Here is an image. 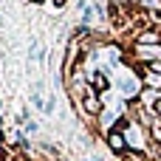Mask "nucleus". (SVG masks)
<instances>
[{
  "label": "nucleus",
  "instance_id": "nucleus-2",
  "mask_svg": "<svg viewBox=\"0 0 161 161\" xmlns=\"http://www.w3.org/2000/svg\"><path fill=\"white\" fill-rule=\"evenodd\" d=\"M105 139H108V147H110L116 156H125V153H127V139H125V133H122L119 127H116V130H108Z\"/></svg>",
  "mask_w": 161,
  "mask_h": 161
},
{
  "label": "nucleus",
  "instance_id": "nucleus-5",
  "mask_svg": "<svg viewBox=\"0 0 161 161\" xmlns=\"http://www.w3.org/2000/svg\"><path fill=\"white\" fill-rule=\"evenodd\" d=\"M153 113H158V116H161V96L156 99V105H153Z\"/></svg>",
  "mask_w": 161,
  "mask_h": 161
},
{
  "label": "nucleus",
  "instance_id": "nucleus-3",
  "mask_svg": "<svg viewBox=\"0 0 161 161\" xmlns=\"http://www.w3.org/2000/svg\"><path fill=\"white\" fill-rule=\"evenodd\" d=\"M144 82H147L150 91H153V88H161V74H153V71H150V74L144 76Z\"/></svg>",
  "mask_w": 161,
  "mask_h": 161
},
{
  "label": "nucleus",
  "instance_id": "nucleus-4",
  "mask_svg": "<svg viewBox=\"0 0 161 161\" xmlns=\"http://www.w3.org/2000/svg\"><path fill=\"white\" fill-rule=\"evenodd\" d=\"M91 20H93V11H91V8H88V11H85V14H82V23H85V25H88V23H91Z\"/></svg>",
  "mask_w": 161,
  "mask_h": 161
},
{
  "label": "nucleus",
  "instance_id": "nucleus-1",
  "mask_svg": "<svg viewBox=\"0 0 161 161\" xmlns=\"http://www.w3.org/2000/svg\"><path fill=\"white\" fill-rule=\"evenodd\" d=\"M82 110H85L88 116H99V113L105 110V102L96 96V91L85 88V96H82Z\"/></svg>",
  "mask_w": 161,
  "mask_h": 161
},
{
  "label": "nucleus",
  "instance_id": "nucleus-6",
  "mask_svg": "<svg viewBox=\"0 0 161 161\" xmlns=\"http://www.w3.org/2000/svg\"><path fill=\"white\" fill-rule=\"evenodd\" d=\"M0 144H3V133H0Z\"/></svg>",
  "mask_w": 161,
  "mask_h": 161
}]
</instances>
